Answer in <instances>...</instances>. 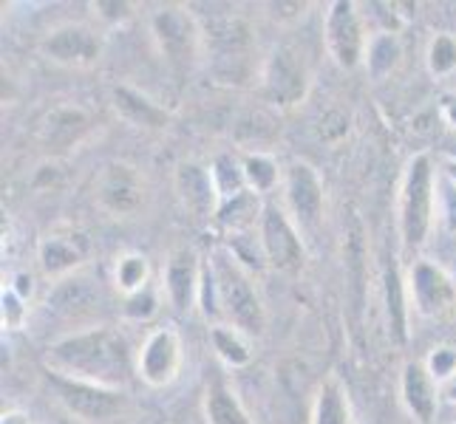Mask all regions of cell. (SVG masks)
Listing matches in <instances>:
<instances>
[{"label":"cell","instance_id":"6da1fadb","mask_svg":"<svg viewBox=\"0 0 456 424\" xmlns=\"http://www.w3.org/2000/svg\"><path fill=\"white\" fill-rule=\"evenodd\" d=\"M43 365L49 373L66 380L125 390L136 371V356L119 328L94 325L54 340L45 348Z\"/></svg>","mask_w":456,"mask_h":424},{"label":"cell","instance_id":"7a4b0ae2","mask_svg":"<svg viewBox=\"0 0 456 424\" xmlns=\"http://www.w3.org/2000/svg\"><path fill=\"white\" fill-rule=\"evenodd\" d=\"M208 272L222 317L247 337H261L266 328V311L253 272L239 260V255L230 246L213 249L208 258Z\"/></svg>","mask_w":456,"mask_h":424},{"label":"cell","instance_id":"3957f363","mask_svg":"<svg viewBox=\"0 0 456 424\" xmlns=\"http://www.w3.org/2000/svg\"><path fill=\"white\" fill-rule=\"evenodd\" d=\"M436 176L434 162L428 153H417L411 162L405 164L403 184H400V244L405 255H417L426 246L434 212H436Z\"/></svg>","mask_w":456,"mask_h":424},{"label":"cell","instance_id":"277c9868","mask_svg":"<svg viewBox=\"0 0 456 424\" xmlns=\"http://www.w3.org/2000/svg\"><path fill=\"white\" fill-rule=\"evenodd\" d=\"M201 45L208 49L213 71L222 83H244L249 71V54H253V35L249 26L224 14V18H213L201 28Z\"/></svg>","mask_w":456,"mask_h":424},{"label":"cell","instance_id":"5b68a950","mask_svg":"<svg viewBox=\"0 0 456 424\" xmlns=\"http://www.w3.org/2000/svg\"><path fill=\"white\" fill-rule=\"evenodd\" d=\"M151 28L170 71L179 76L191 74L201 52V28L193 20V14L182 6H165L151 18Z\"/></svg>","mask_w":456,"mask_h":424},{"label":"cell","instance_id":"8992f818","mask_svg":"<svg viewBox=\"0 0 456 424\" xmlns=\"http://www.w3.org/2000/svg\"><path fill=\"white\" fill-rule=\"evenodd\" d=\"M258 241H261L266 266H273L275 272L295 275L304 269V260H306L304 235L292 221L287 207H281V204H264Z\"/></svg>","mask_w":456,"mask_h":424},{"label":"cell","instance_id":"52a82bcc","mask_svg":"<svg viewBox=\"0 0 456 424\" xmlns=\"http://www.w3.org/2000/svg\"><path fill=\"white\" fill-rule=\"evenodd\" d=\"M323 37L329 54L343 71H354L366 62L371 37H366V26L360 20L357 4H352V0H335L329 6Z\"/></svg>","mask_w":456,"mask_h":424},{"label":"cell","instance_id":"ba28073f","mask_svg":"<svg viewBox=\"0 0 456 424\" xmlns=\"http://www.w3.org/2000/svg\"><path fill=\"white\" fill-rule=\"evenodd\" d=\"M408 300L411 308L426 320L456 317V283L434 260H414L408 269Z\"/></svg>","mask_w":456,"mask_h":424},{"label":"cell","instance_id":"9c48e42d","mask_svg":"<svg viewBox=\"0 0 456 424\" xmlns=\"http://www.w3.org/2000/svg\"><path fill=\"white\" fill-rule=\"evenodd\" d=\"M309 68L304 57L289 45H281L264 62L261 97L275 108H295L309 93Z\"/></svg>","mask_w":456,"mask_h":424},{"label":"cell","instance_id":"30bf717a","mask_svg":"<svg viewBox=\"0 0 456 424\" xmlns=\"http://www.w3.org/2000/svg\"><path fill=\"white\" fill-rule=\"evenodd\" d=\"M284 207L301 232L318 229L326 210V190L318 170L306 162H292L284 172Z\"/></svg>","mask_w":456,"mask_h":424},{"label":"cell","instance_id":"8fae6325","mask_svg":"<svg viewBox=\"0 0 456 424\" xmlns=\"http://www.w3.org/2000/svg\"><path fill=\"white\" fill-rule=\"evenodd\" d=\"M49 382L54 388L60 404L66 407L71 416L83 421H108L125 407V390L77 382V380H66V376H54V373H49Z\"/></svg>","mask_w":456,"mask_h":424},{"label":"cell","instance_id":"7c38bea8","mask_svg":"<svg viewBox=\"0 0 456 424\" xmlns=\"http://www.w3.org/2000/svg\"><path fill=\"white\" fill-rule=\"evenodd\" d=\"M184 363L182 337L176 328H156L136 354V376L151 388H167L179 376Z\"/></svg>","mask_w":456,"mask_h":424},{"label":"cell","instance_id":"4fadbf2b","mask_svg":"<svg viewBox=\"0 0 456 424\" xmlns=\"http://www.w3.org/2000/svg\"><path fill=\"white\" fill-rule=\"evenodd\" d=\"M40 52L45 60L57 62V66L88 68L100 60L102 40L97 31L83 23H66L45 35V40L40 43Z\"/></svg>","mask_w":456,"mask_h":424},{"label":"cell","instance_id":"5bb4252c","mask_svg":"<svg viewBox=\"0 0 456 424\" xmlns=\"http://www.w3.org/2000/svg\"><path fill=\"white\" fill-rule=\"evenodd\" d=\"M97 201L105 212L117 218L134 215L145 201V181L142 172L128 162H114L102 170L97 181Z\"/></svg>","mask_w":456,"mask_h":424},{"label":"cell","instance_id":"9a60e30c","mask_svg":"<svg viewBox=\"0 0 456 424\" xmlns=\"http://www.w3.org/2000/svg\"><path fill=\"white\" fill-rule=\"evenodd\" d=\"M201 280H204V260L191 246H176L165 260V294L170 306L176 311H191L199 306L201 294Z\"/></svg>","mask_w":456,"mask_h":424},{"label":"cell","instance_id":"2e32d148","mask_svg":"<svg viewBox=\"0 0 456 424\" xmlns=\"http://www.w3.org/2000/svg\"><path fill=\"white\" fill-rule=\"evenodd\" d=\"M88 238L83 232H52L49 238L40 244V269L49 277H69L77 275V269L88 258Z\"/></svg>","mask_w":456,"mask_h":424},{"label":"cell","instance_id":"e0dca14e","mask_svg":"<svg viewBox=\"0 0 456 424\" xmlns=\"http://www.w3.org/2000/svg\"><path fill=\"white\" fill-rule=\"evenodd\" d=\"M400 396L405 411L419 424H431L439 411V382L431 376L426 363H405L400 380Z\"/></svg>","mask_w":456,"mask_h":424},{"label":"cell","instance_id":"ac0fdd59","mask_svg":"<svg viewBox=\"0 0 456 424\" xmlns=\"http://www.w3.org/2000/svg\"><path fill=\"white\" fill-rule=\"evenodd\" d=\"M176 193L184 204V210L193 218H216L218 212V190L213 181L210 167L196 162H184L176 170Z\"/></svg>","mask_w":456,"mask_h":424},{"label":"cell","instance_id":"d6986e66","mask_svg":"<svg viewBox=\"0 0 456 424\" xmlns=\"http://www.w3.org/2000/svg\"><path fill=\"white\" fill-rule=\"evenodd\" d=\"M309 424H354L349 390H346L338 373L326 376L321 382L318 394H314V402H312Z\"/></svg>","mask_w":456,"mask_h":424},{"label":"cell","instance_id":"ffe728a7","mask_svg":"<svg viewBox=\"0 0 456 424\" xmlns=\"http://www.w3.org/2000/svg\"><path fill=\"white\" fill-rule=\"evenodd\" d=\"M86 131H88V116L80 108L60 105L43 119L40 141L45 148H71L86 136Z\"/></svg>","mask_w":456,"mask_h":424},{"label":"cell","instance_id":"44dd1931","mask_svg":"<svg viewBox=\"0 0 456 424\" xmlns=\"http://www.w3.org/2000/svg\"><path fill=\"white\" fill-rule=\"evenodd\" d=\"M97 300H100L97 286H94V283L80 272L57 280V286L49 292V308L57 314H66V317L88 311Z\"/></svg>","mask_w":456,"mask_h":424},{"label":"cell","instance_id":"7402d4cb","mask_svg":"<svg viewBox=\"0 0 456 424\" xmlns=\"http://www.w3.org/2000/svg\"><path fill=\"white\" fill-rule=\"evenodd\" d=\"M261 215H264V207H261L258 196L253 190H247L239 198L224 201L222 207H218L213 221L222 227L230 238H239V235H249L261 224Z\"/></svg>","mask_w":456,"mask_h":424},{"label":"cell","instance_id":"603a6c76","mask_svg":"<svg viewBox=\"0 0 456 424\" xmlns=\"http://www.w3.org/2000/svg\"><path fill=\"white\" fill-rule=\"evenodd\" d=\"M408 311H411V300H408L405 280L397 266H388L386 269V314H388V334L397 345L408 342Z\"/></svg>","mask_w":456,"mask_h":424},{"label":"cell","instance_id":"cb8c5ba5","mask_svg":"<svg viewBox=\"0 0 456 424\" xmlns=\"http://www.w3.org/2000/svg\"><path fill=\"white\" fill-rule=\"evenodd\" d=\"M114 105H117V111L125 119L139 124V128H156V131H159V128H165V124H167V111H165V108L151 102L145 93H139V91H134L128 85L114 88Z\"/></svg>","mask_w":456,"mask_h":424},{"label":"cell","instance_id":"d4e9b609","mask_svg":"<svg viewBox=\"0 0 456 424\" xmlns=\"http://www.w3.org/2000/svg\"><path fill=\"white\" fill-rule=\"evenodd\" d=\"M253 337H247L230 323H216L210 325V345L216 356L222 359L227 368H247L253 363Z\"/></svg>","mask_w":456,"mask_h":424},{"label":"cell","instance_id":"484cf974","mask_svg":"<svg viewBox=\"0 0 456 424\" xmlns=\"http://www.w3.org/2000/svg\"><path fill=\"white\" fill-rule=\"evenodd\" d=\"M204 421L208 424H253L239 396L222 382H213L204 394Z\"/></svg>","mask_w":456,"mask_h":424},{"label":"cell","instance_id":"4316f807","mask_svg":"<svg viewBox=\"0 0 456 424\" xmlns=\"http://www.w3.org/2000/svg\"><path fill=\"white\" fill-rule=\"evenodd\" d=\"M210 172H213V181H216V190H218V201H222V204L239 198V196H244L249 190L247 179H244L241 162L235 159V156H230V153L216 156L213 164H210ZM222 204H218V207H222Z\"/></svg>","mask_w":456,"mask_h":424},{"label":"cell","instance_id":"83f0119b","mask_svg":"<svg viewBox=\"0 0 456 424\" xmlns=\"http://www.w3.org/2000/svg\"><path fill=\"white\" fill-rule=\"evenodd\" d=\"M241 167H244V179H247V187L253 190L256 196H266L273 193L278 181H284L281 176V167L278 162L273 159L270 153H247L241 159Z\"/></svg>","mask_w":456,"mask_h":424},{"label":"cell","instance_id":"f1b7e54d","mask_svg":"<svg viewBox=\"0 0 456 424\" xmlns=\"http://www.w3.org/2000/svg\"><path fill=\"white\" fill-rule=\"evenodd\" d=\"M403 60V45L397 40V35H391V31H380V35H374L369 40V54H366V66H369V74L374 80H383L391 71L400 66Z\"/></svg>","mask_w":456,"mask_h":424},{"label":"cell","instance_id":"f546056e","mask_svg":"<svg viewBox=\"0 0 456 424\" xmlns=\"http://www.w3.org/2000/svg\"><path fill=\"white\" fill-rule=\"evenodd\" d=\"M114 286L125 294L131 297L136 292H142L151 286V263L142 252H125L117 258V266H114Z\"/></svg>","mask_w":456,"mask_h":424},{"label":"cell","instance_id":"4dcf8cb0","mask_svg":"<svg viewBox=\"0 0 456 424\" xmlns=\"http://www.w3.org/2000/svg\"><path fill=\"white\" fill-rule=\"evenodd\" d=\"M428 71L434 76H451L456 71V37L436 35L428 45Z\"/></svg>","mask_w":456,"mask_h":424},{"label":"cell","instance_id":"1f68e13d","mask_svg":"<svg viewBox=\"0 0 456 424\" xmlns=\"http://www.w3.org/2000/svg\"><path fill=\"white\" fill-rule=\"evenodd\" d=\"M159 294H156V289H153V283L148 289H142V292H136V294H131V297H125V303H122V314L128 317L131 323H148V320H153L156 314H159Z\"/></svg>","mask_w":456,"mask_h":424},{"label":"cell","instance_id":"d6a6232c","mask_svg":"<svg viewBox=\"0 0 456 424\" xmlns=\"http://www.w3.org/2000/svg\"><path fill=\"white\" fill-rule=\"evenodd\" d=\"M436 212L443 218V227L456 241V184L445 176H439L436 181Z\"/></svg>","mask_w":456,"mask_h":424},{"label":"cell","instance_id":"836d02e7","mask_svg":"<svg viewBox=\"0 0 456 424\" xmlns=\"http://www.w3.org/2000/svg\"><path fill=\"white\" fill-rule=\"evenodd\" d=\"M426 368L431 371V376L439 385H448L456 376V348H451V345H439V348H434L431 356L426 359Z\"/></svg>","mask_w":456,"mask_h":424},{"label":"cell","instance_id":"e575fe53","mask_svg":"<svg viewBox=\"0 0 456 424\" xmlns=\"http://www.w3.org/2000/svg\"><path fill=\"white\" fill-rule=\"evenodd\" d=\"M28 300L14 292L12 286L4 289V297H0V317H4V328H20L26 314H28Z\"/></svg>","mask_w":456,"mask_h":424},{"label":"cell","instance_id":"d590c367","mask_svg":"<svg viewBox=\"0 0 456 424\" xmlns=\"http://www.w3.org/2000/svg\"><path fill=\"white\" fill-rule=\"evenodd\" d=\"M97 14L105 20V23H125L134 14V6L131 4H119V0H100V4H94Z\"/></svg>","mask_w":456,"mask_h":424},{"label":"cell","instance_id":"8d00e7d4","mask_svg":"<svg viewBox=\"0 0 456 424\" xmlns=\"http://www.w3.org/2000/svg\"><path fill=\"white\" fill-rule=\"evenodd\" d=\"M12 289L18 292L23 300H28L31 292H35V280H31V275H26V272H18L12 277Z\"/></svg>","mask_w":456,"mask_h":424},{"label":"cell","instance_id":"74e56055","mask_svg":"<svg viewBox=\"0 0 456 424\" xmlns=\"http://www.w3.org/2000/svg\"><path fill=\"white\" fill-rule=\"evenodd\" d=\"M439 114H443V119L456 131V93H448V97L443 100V105H439Z\"/></svg>","mask_w":456,"mask_h":424},{"label":"cell","instance_id":"f35d334b","mask_svg":"<svg viewBox=\"0 0 456 424\" xmlns=\"http://www.w3.org/2000/svg\"><path fill=\"white\" fill-rule=\"evenodd\" d=\"M0 424H31V421L23 411H9V413H4V421Z\"/></svg>","mask_w":456,"mask_h":424},{"label":"cell","instance_id":"ab89813d","mask_svg":"<svg viewBox=\"0 0 456 424\" xmlns=\"http://www.w3.org/2000/svg\"><path fill=\"white\" fill-rule=\"evenodd\" d=\"M443 176L456 184V159H451V156H445V162H443Z\"/></svg>","mask_w":456,"mask_h":424},{"label":"cell","instance_id":"60d3db41","mask_svg":"<svg viewBox=\"0 0 456 424\" xmlns=\"http://www.w3.org/2000/svg\"><path fill=\"white\" fill-rule=\"evenodd\" d=\"M445 396H448V399H451V402L456 404V376H453V380H451V382L445 385Z\"/></svg>","mask_w":456,"mask_h":424},{"label":"cell","instance_id":"b9f144b4","mask_svg":"<svg viewBox=\"0 0 456 424\" xmlns=\"http://www.w3.org/2000/svg\"><path fill=\"white\" fill-rule=\"evenodd\" d=\"M448 156H451V159H456V145H453V148L448 150Z\"/></svg>","mask_w":456,"mask_h":424}]
</instances>
